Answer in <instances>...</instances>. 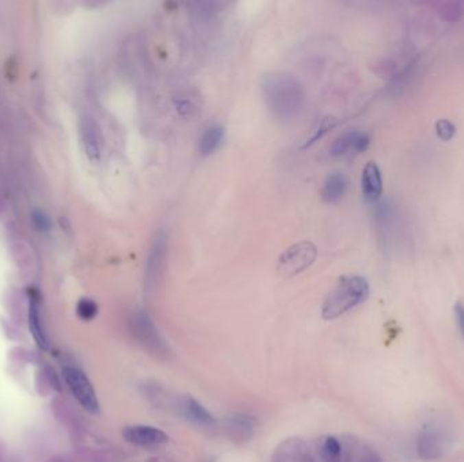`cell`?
<instances>
[{"label": "cell", "mask_w": 464, "mask_h": 462, "mask_svg": "<svg viewBox=\"0 0 464 462\" xmlns=\"http://www.w3.org/2000/svg\"><path fill=\"white\" fill-rule=\"evenodd\" d=\"M264 101L279 121H290L304 106L305 94L300 82L286 72H272L262 77Z\"/></svg>", "instance_id": "cell-1"}, {"label": "cell", "mask_w": 464, "mask_h": 462, "mask_svg": "<svg viewBox=\"0 0 464 462\" xmlns=\"http://www.w3.org/2000/svg\"><path fill=\"white\" fill-rule=\"evenodd\" d=\"M368 295L369 284L364 277H344L325 298L322 305V317L325 320H334L362 304Z\"/></svg>", "instance_id": "cell-2"}, {"label": "cell", "mask_w": 464, "mask_h": 462, "mask_svg": "<svg viewBox=\"0 0 464 462\" xmlns=\"http://www.w3.org/2000/svg\"><path fill=\"white\" fill-rule=\"evenodd\" d=\"M318 248L310 240H301L288 247L279 258L277 271L283 277H293L307 270L316 259Z\"/></svg>", "instance_id": "cell-3"}, {"label": "cell", "mask_w": 464, "mask_h": 462, "mask_svg": "<svg viewBox=\"0 0 464 462\" xmlns=\"http://www.w3.org/2000/svg\"><path fill=\"white\" fill-rule=\"evenodd\" d=\"M62 377L65 380L67 387L69 388L73 398L79 402V404L90 413L100 412V403L95 391L87 376L80 369L73 366H64Z\"/></svg>", "instance_id": "cell-4"}, {"label": "cell", "mask_w": 464, "mask_h": 462, "mask_svg": "<svg viewBox=\"0 0 464 462\" xmlns=\"http://www.w3.org/2000/svg\"><path fill=\"white\" fill-rule=\"evenodd\" d=\"M167 248H169L167 233L163 230H159L155 233L151 241L144 267V285L148 290L155 287L162 274L167 256Z\"/></svg>", "instance_id": "cell-5"}, {"label": "cell", "mask_w": 464, "mask_h": 462, "mask_svg": "<svg viewBox=\"0 0 464 462\" xmlns=\"http://www.w3.org/2000/svg\"><path fill=\"white\" fill-rule=\"evenodd\" d=\"M79 134L83 151L87 159L93 163H98L102 158L104 137L100 123L91 116H84L80 119Z\"/></svg>", "instance_id": "cell-6"}, {"label": "cell", "mask_w": 464, "mask_h": 462, "mask_svg": "<svg viewBox=\"0 0 464 462\" xmlns=\"http://www.w3.org/2000/svg\"><path fill=\"white\" fill-rule=\"evenodd\" d=\"M447 449V437L443 430L436 426H426L418 435L417 452L419 459L434 461L443 457Z\"/></svg>", "instance_id": "cell-7"}, {"label": "cell", "mask_w": 464, "mask_h": 462, "mask_svg": "<svg viewBox=\"0 0 464 462\" xmlns=\"http://www.w3.org/2000/svg\"><path fill=\"white\" fill-rule=\"evenodd\" d=\"M371 143L368 133L360 129H348L341 133L330 147L333 158H350L364 152Z\"/></svg>", "instance_id": "cell-8"}, {"label": "cell", "mask_w": 464, "mask_h": 462, "mask_svg": "<svg viewBox=\"0 0 464 462\" xmlns=\"http://www.w3.org/2000/svg\"><path fill=\"white\" fill-rule=\"evenodd\" d=\"M122 437L126 442L139 448H156L169 442V437L166 433L156 427L144 424L125 427L122 431Z\"/></svg>", "instance_id": "cell-9"}, {"label": "cell", "mask_w": 464, "mask_h": 462, "mask_svg": "<svg viewBox=\"0 0 464 462\" xmlns=\"http://www.w3.org/2000/svg\"><path fill=\"white\" fill-rule=\"evenodd\" d=\"M361 190L365 201L378 202L383 193V178L379 166L368 162L361 173Z\"/></svg>", "instance_id": "cell-10"}, {"label": "cell", "mask_w": 464, "mask_h": 462, "mask_svg": "<svg viewBox=\"0 0 464 462\" xmlns=\"http://www.w3.org/2000/svg\"><path fill=\"white\" fill-rule=\"evenodd\" d=\"M347 189L348 180L344 173H329L322 187V198L329 204H336L344 198Z\"/></svg>", "instance_id": "cell-11"}, {"label": "cell", "mask_w": 464, "mask_h": 462, "mask_svg": "<svg viewBox=\"0 0 464 462\" xmlns=\"http://www.w3.org/2000/svg\"><path fill=\"white\" fill-rule=\"evenodd\" d=\"M224 141V129L220 125H212L204 130L198 141V152L201 156L213 155Z\"/></svg>", "instance_id": "cell-12"}, {"label": "cell", "mask_w": 464, "mask_h": 462, "mask_svg": "<svg viewBox=\"0 0 464 462\" xmlns=\"http://www.w3.org/2000/svg\"><path fill=\"white\" fill-rule=\"evenodd\" d=\"M29 328H30V334L33 335L37 346L43 350H48L49 342H48L45 328L43 326L40 306L36 298H32L30 305H29Z\"/></svg>", "instance_id": "cell-13"}, {"label": "cell", "mask_w": 464, "mask_h": 462, "mask_svg": "<svg viewBox=\"0 0 464 462\" xmlns=\"http://www.w3.org/2000/svg\"><path fill=\"white\" fill-rule=\"evenodd\" d=\"M182 408H183L185 415L192 422H194L197 424H201V426H213L215 424L213 416L202 405L197 403L196 400H193L190 398L185 399Z\"/></svg>", "instance_id": "cell-14"}, {"label": "cell", "mask_w": 464, "mask_h": 462, "mask_svg": "<svg viewBox=\"0 0 464 462\" xmlns=\"http://www.w3.org/2000/svg\"><path fill=\"white\" fill-rule=\"evenodd\" d=\"M338 121L337 118L333 116L322 117L315 126L312 127V130L310 132V134L305 137V140L301 144V148H308L311 145H314L316 141H319L321 138H323L330 130H333L337 126Z\"/></svg>", "instance_id": "cell-15"}, {"label": "cell", "mask_w": 464, "mask_h": 462, "mask_svg": "<svg viewBox=\"0 0 464 462\" xmlns=\"http://www.w3.org/2000/svg\"><path fill=\"white\" fill-rule=\"evenodd\" d=\"M135 321L137 324V330L140 332L141 339L146 341L147 343H152L154 346H156V350H159V347H162V343H161V341H158V334L155 331V327H154L151 319L147 316V313H144V312L137 313Z\"/></svg>", "instance_id": "cell-16"}, {"label": "cell", "mask_w": 464, "mask_h": 462, "mask_svg": "<svg viewBox=\"0 0 464 462\" xmlns=\"http://www.w3.org/2000/svg\"><path fill=\"white\" fill-rule=\"evenodd\" d=\"M341 445L334 437H327L322 446V457L326 462H341Z\"/></svg>", "instance_id": "cell-17"}, {"label": "cell", "mask_w": 464, "mask_h": 462, "mask_svg": "<svg viewBox=\"0 0 464 462\" xmlns=\"http://www.w3.org/2000/svg\"><path fill=\"white\" fill-rule=\"evenodd\" d=\"M440 15L450 23H456L463 15V7L459 3H444L440 8Z\"/></svg>", "instance_id": "cell-18"}, {"label": "cell", "mask_w": 464, "mask_h": 462, "mask_svg": "<svg viewBox=\"0 0 464 462\" xmlns=\"http://www.w3.org/2000/svg\"><path fill=\"white\" fill-rule=\"evenodd\" d=\"M436 134L441 141H451L456 134V127L450 119H439L434 125Z\"/></svg>", "instance_id": "cell-19"}, {"label": "cell", "mask_w": 464, "mask_h": 462, "mask_svg": "<svg viewBox=\"0 0 464 462\" xmlns=\"http://www.w3.org/2000/svg\"><path fill=\"white\" fill-rule=\"evenodd\" d=\"M76 311H78V316L82 320L90 321V320H93L97 316V313H98V305L93 300L83 298V300L79 301Z\"/></svg>", "instance_id": "cell-20"}, {"label": "cell", "mask_w": 464, "mask_h": 462, "mask_svg": "<svg viewBox=\"0 0 464 462\" xmlns=\"http://www.w3.org/2000/svg\"><path fill=\"white\" fill-rule=\"evenodd\" d=\"M175 109L181 116H192L196 112V105L187 97H179L174 101Z\"/></svg>", "instance_id": "cell-21"}, {"label": "cell", "mask_w": 464, "mask_h": 462, "mask_svg": "<svg viewBox=\"0 0 464 462\" xmlns=\"http://www.w3.org/2000/svg\"><path fill=\"white\" fill-rule=\"evenodd\" d=\"M455 315H456V320L459 324V328L462 331L464 337V306L459 302L455 305Z\"/></svg>", "instance_id": "cell-22"}]
</instances>
